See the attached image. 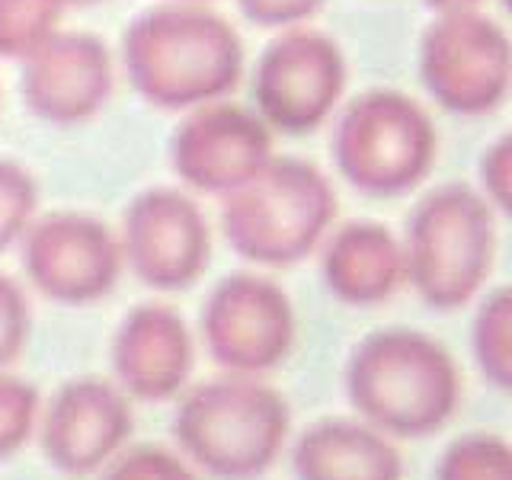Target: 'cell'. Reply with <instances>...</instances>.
Wrapping results in <instances>:
<instances>
[{
	"instance_id": "cell-1",
	"label": "cell",
	"mask_w": 512,
	"mask_h": 480,
	"mask_svg": "<svg viewBox=\"0 0 512 480\" xmlns=\"http://www.w3.org/2000/svg\"><path fill=\"white\" fill-rule=\"evenodd\" d=\"M288 436L292 407L263 375L224 372L176 397V452L215 480L263 477L285 452Z\"/></svg>"
},
{
	"instance_id": "cell-2",
	"label": "cell",
	"mask_w": 512,
	"mask_h": 480,
	"mask_svg": "<svg viewBox=\"0 0 512 480\" xmlns=\"http://www.w3.org/2000/svg\"><path fill=\"white\" fill-rule=\"evenodd\" d=\"M461 381L452 356L420 330H375L346 362V400L384 436L423 439L458 407Z\"/></svg>"
},
{
	"instance_id": "cell-3",
	"label": "cell",
	"mask_w": 512,
	"mask_h": 480,
	"mask_svg": "<svg viewBox=\"0 0 512 480\" xmlns=\"http://www.w3.org/2000/svg\"><path fill=\"white\" fill-rule=\"evenodd\" d=\"M125 68L141 96L164 109L224 100L240 80L237 32L189 0L141 13L125 36Z\"/></svg>"
},
{
	"instance_id": "cell-4",
	"label": "cell",
	"mask_w": 512,
	"mask_h": 480,
	"mask_svg": "<svg viewBox=\"0 0 512 480\" xmlns=\"http://www.w3.org/2000/svg\"><path fill=\"white\" fill-rule=\"evenodd\" d=\"M336 212L330 183L301 160H269L250 180L228 192L224 234L250 263L292 266L327 234Z\"/></svg>"
},
{
	"instance_id": "cell-5",
	"label": "cell",
	"mask_w": 512,
	"mask_h": 480,
	"mask_svg": "<svg viewBox=\"0 0 512 480\" xmlns=\"http://www.w3.org/2000/svg\"><path fill=\"white\" fill-rule=\"evenodd\" d=\"M407 279L436 311L468 304L490 276L493 218L471 189L445 186L420 202L407 228Z\"/></svg>"
},
{
	"instance_id": "cell-6",
	"label": "cell",
	"mask_w": 512,
	"mask_h": 480,
	"mask_svg": "<svg viewBox=\"0 0 512 480\" xmlns=\"http://www.w3.org/2000/svg\"><path fill=\"white\" fill-rule=\"evenodd\" d=\"M333 151L352 186L372 196H397L429 170L436 135L426 112L407 96L368 93L349 106Z\"/></svg>"
},
{
	"instance_id": "cell-7",
	"label": "cell",
	"mask_w": 512,
	"mask_h": 480,
	"mask_svg": "<svg viewBox=\"0 0 512 480\" xmlns=\"http://www.w3.org/2000/svg\"><path fill=\"white\" fill-rule=\"evenodd\" d=\"M135 432V410L112 378H71L42 400L36 442L45 461L64 477L100 474L122 455Z\"/></svg>"
},
{
	"instance_id": "cell-8",
	"label": "cell",
	"mask_w": 512,
	"mask_h": 480,
	"mask_svg": "<svg viewBox=\"0 0 512 480\" xmlns=\"http://www.w3.org/2000/svg\"><path fill=\"white\" fill-rule=\"evenodd\" d=\"M295 311L282 288L237 272L215 285L202 308V340L224 372L266 375L295 346Z\"/></svg>"
},
{
	"instance_id": "cell-9",
	"label": "cell",
	"mask_w": 512,
	"mask_h": 480,
	"mask_svg": "<svg viewBox=\"0 0 512 480\" xmlns=\"http://www.w3.org/2000/svg\"><path fill=\"white\" fill-rule=\"evenodd\" d=\"M119 234L90 215H48L23 234V269L45 298L90 304L106 298L122 276Z\"/></svg>"
},
{
	"instance_id": "cell-10",
	"label": "cell",
	"mask_w": 512,
	"mask_h": 480,
	"mask_svg": "<svg viewBox=\"0 0 512 480\" xmlns=\"http://www.w3.org/2000/svg\"><path fill=\"white\" fill-rule=\"evenodd\" d=\"M119 244L125 263L154 292H186L212 256L202 212L173 189H151L132 202Z\"/></svg>"
},
{
	"instance_id": "cell-11",
	"label": "cell",
	"mask_w": 512,
	"mask_h": 480,
	"mask_svg": "<svg viewBox=\"0 0 512 480\" xmlns=\"http://www.w3.org/2000/svg\"><path fill=\"white\" fill-rule=\"evenodd\" d=\"M512 77V48L496 23L474 13H448L423 42V80L445 109L487 112Z\"/></svg>"
},
{
	"instance_id": "cell-12",
	"label": "cell",
	"mask_w": 512,
	"mask_h": 480,
	"mask_svg": "<svg viewBox=\"0 0 512 480\" xmlns=\"http://www.w3.org/2000/svg\"><path fill=\"white\" fill-rule=\"evenodd\" d=\"M343 77L340 48L298 29L266 48L256 71V103L266 122L282 132H311L340 100Z\"/></svg>"
},
{
	"instance_id": "cell-13",
	"label": "cell",
	"mask_w": 512,
	"mask_h": 480,
	"mask_svg": "<svg viewBox=\"0 0 512 480\" xmlns=\"http://www.w3.org/2000/svg\"><path fill=\"white\" fill-rule=\"evenodd\" d=\"M112 381L144 404H167L192 384L196 336L170 304H135L116 327L109 349Z\"/></svg>"
},
{
	"instance_id": "cell-14",
	"label": "cell",
	"mask_w": 512,
	"mask_h": 480,
	"mask_svg": "<svg viewBox=\"0 0 512 480\" xmlns=\"http://www.w3.org/2000/svg\"><path fill=\"white\" fill-rule=\"evenodd\" d=\"M269 160L266 122L224 100L199 106L173 141L176 173L205 192H234Z\"/></svg>"
},
{
	"instance_id": "cell-15",
	"label": "cell",
	"mask_w": 512,
	"mask_h": 480,
	"mask_svg": "<svg viewBox=\"0 0 512 480\" xmlns=\"http://www.w3.org/2000/svg\"><path fill=\"white\" fill-rule=\"evenodd\" d=\"M26 103L48 122H80L103 106L112 58L100 39L52 36L26 58Z\"/></svg>"
},
{
	"instance_id": "cell-16",
	"label": "cell",
	"mask_w": 512,
	"mask_h": 480,
	"mask_svg": "<svg viewBox=\"0 0 512 480\" xmlns=\"http://www.w3.org/2000/svg\"><path fill=\"white\" fill-rule=\"evenodd\" d=\"M292 471L298 480H404V458L365 420L327 416L298 432Z\"/></svg>"
},
{
	"instance_id": "cell-17",
	"label": "cell",
	"mask_w": 512,
	"mask_h": 480,
	"mask_svg": "<svg viewBox=\"0 0 512 480\" xmlns=\"http://www.w3.org/2000/svg\"><path fill=\"white\" fill-rule=\"evenodd\" d=\"M324 282L330 292L356 308H368L391 298L407 279L404 247L381 224H346L324 250Z\"/></svg>"
},
{
	"instance_id": "cell-18",
	"label": "cell",
	"mask_w": 512,
	"mask_h": 480,
	"mask_svg": "<svg viewBox=\"0 0 512 480\" xmlns=\"http://www.w3.org/2000/svg\"><path fill=\"white\" fill-rule=\"evenodd\" d=\"M474 359L496 391L512 394V285L493 292L474 317Z\"/></svg>"
},
{
	"instance_id": "cell-19",
	"label": "cell",
	"mask_w": 512,
	"mask_h": 480,
	"mask_svg": "<svg viewBox=\"0 0 512 480\" xmlns=\"http://www.w3.org/2000/svg\"><path fill=\"white\" fill-rule=\"evenodd\" d=\"M436 480H512V445L490 432H471L445 448Z\"/></svg>"
},
{
	"instance_id": "cell-20",
	"label": "cell",
	"mask_w": 512,
	"mask_h": 480,
	"mask_svg": "<svg viewBox=\"0 0 512 480\" xmlns=\"http://www.w3.org/2000/svg\"><path fill=\"white\" fill-rule=\"evenodd\" d=\"M58 0H0V55L29 58L55 36Z\"/></svg>"
},
{
	"instance_id": "cell-21",
	"label": "cell",
	"mask_w": 512,
	"mask_h": 480,
	"mask_svg": "<svg viewBox=\"0 0 512 480\" xmlns=\"http://www.w3.org/2000/svg\"><path fill=\"white\" fill-rule=\"evenodd\" d=\"M39 410V391L4 368L0 372V461L13 458L29 439H36Z\"/></svg>"
},
{
	"instance_id": "cell-22",
	"label": "cell",
	"mask_w": 512,
	"mask_h": 480,
	"mask_svg": "<svg viewBox=\"0 0 512 480\" xmlns=\"http://www.w3.org/2000/svg\"><path fill=\"white\" fill-rule=\"evenodd\" d=\"M100 480H202L199 471L164 445H128L100 471Z\"/></svg>"
},
{
	"instance_id": "cell-23",
	"label": "cell",
	"mask_w": 512,
	"mask_h": 480,
	"mask_svg": "<svg viewBox=\"0 0 512 480\" xmlns=\"http://www.w3.org/2000/svg\"><path fill=\"white\" fill-rule=\"evenodd\" d=\"M32 212H36V183H32V176L23 167L10 164V160H0V250L23 240Z\"/></svg>"
},
{
	"instance_id": "cell-24",
	"label": "cell",
	"mask_w": 512,
	"mask_h": 480,
	"mask_svg": "<svg viewBox=\"0 0 512 480\" xmlns=\"http://www.w3.org/2000/svg\"><path fill=\"white\" fill-rule=\"evenodd\" d=\"M29 301L16 279L0 272V372L10 368L29 340Z\"/></svg>"
},
{
	"instance_id": "cell-25",
	"label": "cell",
	"mask_w": 512,
	"mask_h": 480,
	"mask_svg": "<svg viewBox=\"0 0 512 480\" xmlns=\"http://www.w3.org/2000/svg\"><path fill=\"white\" fill-rule=\"evenodd\" d=\"M484 186L490 189V199L512 215V135L503 138L484 157Z\"/></svg>"
},
{
	"instance_id": "cell-26",
	"label": "cell",
	"mask_w": 512,
	"mask_h": 480,
	"mask_svg": "<svg viewBox=\"0 0 512 480\" xmlns=\"http://www.w3.org/2000/svg\"><path fill=\"white\" fill-rule=\"evenodd\" d=\"M320 7V0H240L250 20L266 26H292L301 23L304 16H311Z\"/></svg>"
},
{
	"instance_id": "cell-27",
	"label": "cell",
	"mask_w": 512,
	"mask_h": 480,
	"mask_svg": "<svg viewBox=\"0 0 512 480\" xmlns=\"http://www.w3.org/2000/svg\"><path fill=\"white\" fill-rule=\"evenodd\" d=\"M432 7H439V10H445V13H458V10H464V7H474L477 0H429Z\"/></svg>"
},
{
	"instance_id": "cell-28",
	"label": "cell",
	"mask_w": 512,
	"mask_h": 480,
	"mask_svg": "<svg viewBox=\"0 0 512 480\" xmlns=\"http://www.w3.org/2000/svg\"><path fill=\"white\" fill-rule=\"evenodd\" d=\"M58 4H87V0H58Z\"/></svg>"
},
{
	"instance_id": "cell-29",
	"label": "cell",
	"mask_w": 512,
	"mask_h": 480,
	"mask_svg": "<svg viewBox=\"0 0 512 480\" xmlns=\"http://www.w3.org/2000/svg\"><path fill=\"white\" fill-rule=\"evenodd\" d=\"M506 7H509V10H512V0H506Z\"/></svg>"
}]
</instances>
